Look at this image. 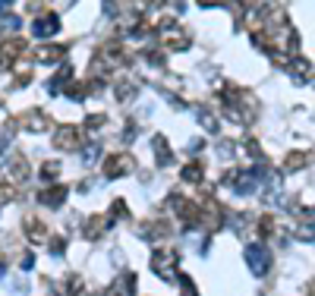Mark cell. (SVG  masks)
Here are the masks:
<instances>
[{
    "mask_svg": "<svg viewBox=\"0 0 315 296\" xmlns=\"http://www.w3.org/2000/svg\"><path fill=\"white\" fill-rule=\"evenodd\" d=\"M7 10H10V4H7V0H0V16H4Z\"/></svg>",
    "mask_w": 315,
    "mask_h": 296,
    "instance_id": "obj_31",
    "label": "cell"
},
{
    "mask_svg": "<svg viewBox=\"0 0 315 296\" xmlns=\"http://www.w3.org/2000/svg\"><path fill=\"white\" fill-rule=\"evenodd\" d=\"M19 126H26V129H32V133H44V129L51 126V120L44 114H38V111H29L26 117L19 120Z\"/></svg>",
    "mask_w": 315,
    "mask_h": 296,
    "instance_id": "obj_11",
    "label": "cell"
},
{
    "mask_svg": "<svg viewBox=\"0 0 315 296\" xmlns=\"http://www.w3.org/2000/svg\"><path fill=\"white\" fill-rule=\"evenodd\" d=\"M69 79H73V66H69V63H63L60 69H57V76L48 82V91H51V94H57V91L63 88V82H69Z\"/></svg>",
    "mask_w": 315,
    "mask_h": 296,
    "instance_id": "obj_12",
    "label": "cell"
},
{
    "mask_svg": "<svg viewBox=\"0 0 315 296\" xmlns=\"http://www.w3.org/2000/svg\"><path fill=\"white\" fill-rule=\"evenodd\" d=\"M98 126H104V114H88L85 129H98Z\"/></svg>",
    "mask_w": 315,
    "mask_h": 296,
    "instance_id": "obj_27",
    "label": "cell"
},
{
    "mask_svg": "<svg viewBox=\"0 0 315 296\" xmlns=\"http://www.w3.org/2000/svg\"><path fill=\"white\" fill-rule=\"evenodd\" d=\"M22 51H26V41L22 38H7L4 44H0V66H10Z\"/></svg>",
    "mask_w": 315,
    "mask_h": 296,
    "instance_id": "obj_7",
    "label": "cell"
},
{
    "mask_svg": "<svg viewBox=\"0 0 315 296\" xmlns=\"http://www.w3.org/2000/svg\"><path fill=\"white\" fill-rule=\"evenodd\" d=\"M32 265H35V258H32V252H26V255H22V265H19V268H22V271H29Z\"/></svg>",
    "mask_w": 315,
    "mask_h": 296,
    "instance_id": "obj_30",
    "label": "cell"
},
{
    "mask_svg": "<svg viewBox=\"0 0 315 296\" xmlns=\"http://www.w3.org/2000/svg\"><path fill=\"white\" fill-rule=\"evenodd\" d=\"M173 265H177V255H173L170 249H155L151 252V268H155L158 277H170Z\"/></svg>",
    "mask_w": 315,
    "mask_h": 296,
    "instance_id": "obj_5",
    "label": "cell"
},
{
    "mask_svg": "<svg viewBox=\"0 0 315 296\" xmlns=\"http://www.w3.org/2000/svg\"><path fill=\"white\" fill-rule=\"evenodd\" d=\"M54 145L60 148V151H76V148H82V129H79V126H57Z\"/></svg>",
    "mask_w": 315,
    "mask_h": 296,
    "instance_id": "obj_3",
    "label": "cell"
},
{
    "mask_svg": "<svg viewBox=\"0 0 315 296\" xmlns=\"http://www.w3.org/2000/svg\"><path fill=\"white\" fill-rule=\"evenodd\" d=\"M117 218H126V202L123 199H117V202L111 205V221H117Z\"/></svg>",
    "mask_w": 315,
    "mask_h": 296,
    "instance_id": "obj_24",
    "label": "cell"
},
{
    "mask_svg": "<svg viewBox=\"0 0 315 296\" xmlns=\"http://www.w3.org/2000/svg\"><path fill=\"white\" fill-rule=\"evenodd\" d=\"M63 249H66L63 240H60V236H54V240H51V252H54V255H63Z\"/></svg>",
    "mask_w": 315,
    "mask_h": 296,
    "instance_id": "obj_28",
    "label": "cell"
},
{
    "mask_svg": "<svg viewBox=\"0 0 315 296\" xmlns=\"http://www.w3.org/2000/svg\"><path fill=\"white\" fill-rule=\"evenodd\" d=\"M101 227H104L101 218H88V221H85V236H88V240H95V236L101 233Z\"/></svg>",
    "mask_w": 315,
    "mask_h": 296,
    "instance_id": "obj_23",
    "label": "cell"
},
{
    "mask_svg": "<svg viewBox=\"0 0 315 296\" xmlns=\"http://www.w3.org/2000/svg\"><path fill=\"white\" fill-rule=\"evenodd\" d=\"M26 233H29L32 243H44V233H48V230H44V224L35 218V215H29L26 218Z\"/></svg>",
    "mask_w": 315,
    "mask_h": 296,
    "instance_id": "obj_14",
    "label": "cell"
},
{
    "mask_svg": "<svg viewBox=\"0 0 315 296\" xmlns=\"http://www.w3.org/2000/svg\"><path fill=\"white\" fill-rule=\"evenodd\" d=\"M246 262L252 268V274H265L268 265H271V252H268L265 243H249L246 246Z\"/></svg>",
    "mask_w": 315,
    "mask_h": 296,
    "instance_id": "obj_2",
    "label": "cell"
},
{
    "mask_svg": "<svg viewBox=\"0 0 315 296\" xmlns=\"http://www.w3.org/2000/svg\"><path fill=\"white\" fill-rule=\"evenodd\" d=\"M60 176V164L57 161H44L41 164V180H57Z\"/></svg>",
    "mask_w": 315,
    "mask_h": 296,
    "instance_id": "obj_21",
    "label": "cell"
},
{
    "mask_svg": "<svg viewBox=\"0 0 315 296\" xmlns=\"http://www.w3.org/2000/svg\"><path fill=\"white\" fill-rule=\"evenodd\" d=\"M66 57V44H51V47H41L38 51V60L51 63V60H63Z\"/></svg>",
    "mask_w": 315,
    "mask_h": 296,
    "instance_id": "obj_15",
    "label": "cell"
},
{
    "mask_svg": "<svg viewBox=\"0 0 315 296\" xmlns=\"http://www.w3.org/2000/svg\"><path fill=\"white\" fill-rule=\"evenodd\" d=\"M271 230H274V221H271V215H265V218L259 221V233H262V236H268Z\"/></svg>",
    "mask_w": 315,
    "mask_h": 296,
    "instance_id": "obj_26",
    "label": "cell"
},
{
    "mask_svg": "<svg viewBox=\"0 0 315 296\" xmlns=\"http://www.w3.org/2000/svg\"><path fill=\"white\" fill-rule=\"evenodd\" d=\"M312 296H315V287H312Z\"/></svg>",
    "mask_w": 315,
    "mask_h": 296,
    "instance_id": "obj_32",
    "label": "cell"
},
{
    "mask_svg": "<svg viewBox=\"0 0 315 296\" xmlns=\"http://www.w3.org/2000/svg\"><path fill=\"white\" fill-rule=\"evenodd\" d=\"M202 224H208V227L224 224V208L218 205V199H205V205H202Z\"/></svg>",
    "mask_w": 315,
    "mask_h": 296,
    "instance_id": "obj_8",
    "label": "cell"
},
{
    "mask_svg": "<svg viewBox=\"0 0 315 296\" xmlns=\"http://www.w3.org/2000/svg\"><path fill=\"white\" fill-rule=\"evenodd\" d=\"M63 199H66V189L63 186H48V189H41V192H38V202L48 205V208L63 205Z\"/></svg>",
    "mask_w": 315,
    "mask_h": 296,
    "instance_id": "obj_10",
    "label": "cell"
},
{
    "mask_svg": "<svg viewBox=\"0 0 315 296\" xmlns=\"http://www.w3.org/2000/svg\"><path fill=\"white\" fill-rule=\"evenodd\" d=\"M98 158H101V145H98V142H85V145H82V161L95 164Z\"/></svg>",
    "mask_w": 315,
    "mask_h": 296,
    "instance_id": "obj_18",
    "label": "cell"
},
{
    "mask_svg": "<svg viewBox=\"0 0 315 296\" xmlns=\"http://www.w3.org/2000/svg\"><path fill=\"white\" fill-rule=\"evenodd\" d=\"M158 38L164 41V47H170V51H186V47H189V35H186L173 19H161L158 22Z\"/></svg>",
    "mask_w": 315,
    "mask_h": 296,
    "instance_id": "obj_1",
    "label": "cell"
},
{
    "mask_svg": "<svg viewBox=\"0 0 315 296\" xmlns=\"http://www.w3.org/2000/svg\"><path fill=\"white\" fill-rule=\"evenodd\" d=\"M183 183H202V176H205V170H202V164L199 161H189V164H186V167H183Z\"/></svg>",
    "mask_w": 315,
    "mask_h": 296,
    "instance_id": "obj_16",
    "label": "cell"
},
{
    "mask_svg": "<svg viewBox=\"0 0 315 296\" xmlns=\"http://www.w3.org/2000/svg\"><path fill=\"white\" fill-rule=\"evenodd\" d=\"M136 98V85L133 82H120L117 85V101H133Z\"/></svg>",
    "mask_w": 315,
    "mask_h": 296,
    "instance_id": "obj_20",
    "label": "cell"
},
{
    "mask_svg": "<svg viewBox=\"0 0 315 296\" xmlns=\"http://www.w3.org/2000/svg\"><path fill=\"white\" fill-rule=\"evenodd\" d=\"M151 148H155L158 167H170V164H173V151H170V145H167L164 136H155V139H151Z\"/></svg>",
    "mask_w": 315,
    "mask_h": 296,
    "instance_id": "obj_9",
    "label": "cell"
},
{
    "mask_svg": "<svg viewBox=\"0 0 315 296\" xmlns=\"http://www.w3.org/2000/svg\"><path fill=\"white\" fill-rule=\"evenodd\" d=\"M4 29H19V16H7L4 19Z\"/></svg>",
    "mask_w": 315,
    "mask_h": 296,
    "instance_id": "obj_29",
    "label": "cell"
},
{
    "mask_svg": "<svg viewBox=\"0 0 315 296\" xmlns=\"http://www.w3.org/2000/svg\"><path fill=\"white\" fill-rule=\"evenodd\" d=\"M195 117H199V123L208 129V133H215V129H218V120H215V117H212V111H205V108H199V111H195Z\"/></svg>",
    "mask_w": 315,
    "mask_h": 296,
    "instance_id": "obj_19",
    "label": "cell"
},
{
    "mask_svg": "<svg viewBox=\"0 0 315 296\" xmlns=\"http://www.w3.org/2000/svg\"><path fill=\"white\" fill-rule=\"evenodd\" d=\"M306 164H309V151H293V155H287L284 167H287V170H302Z\"/></svg>",
    "mask_w": 315,
    "mask_h": 296,
    "instance_id": "obj_17",
    "label": "cell"
},
{
    "mask_svg": "<svg viewBox=\"0 0 315 296\" xmlns=\"http://www.w3.org/2000/svg\"><path fill=\"white\" fill-rule=\"evenodd\" d=\"M88 94V85H79V82H73V85H66V98H73V101H82Z\"/></svg>",
    "mask_w": 315,
    "mask_h": 296,
    "instance_id": "obj_22",
    "label": "cell"
},
{
    "mask_svg": "<svg viewBox=\"0 0 315 296\" xmlns=\"http://www.w3.org/2000/svg\"><path fill=\"white\" fill-rule=\"evenodd\" d=\"M180 287H183V296H199L195 287H192V280H189V274H180Z\"/></svg>",
    "mask_w": 315,
    "mask_h": 296,
    "instance_id": "obj_25",
    "label": "cell"
},
{
    "mask_svg": "<svg viewBox=\"0 0 315 296\" xmlns=\"http://www.w3.org/2000/svg\"><path fill=\"white\" fill-rule=\"evenodd\" d=\"M126 173H133V158L130 155H111L104 161V176H108V180H117V176H126Z\"/></svg>",
    "mask_w": 315,
    "mask_h": 296,
    "instance_id": "obj_4",
    "label": "cell"
},
{
    "mask_svg": "<svg viewBox=\"0 0 315 296\" xmlns=\"http://www.w3.org/2000/svg\"><path fill=\"white\" fill-rule=\"evenodd\" d=\"M22 183V180H29V164H26V158H13V161H10V183Z\"/></svg>",
    "mask_w": 315,
    "mask_h": 296,
    "instance_id": "obj_13",
    "label": "cell"
},
{
    "mask_svg": "<svg viewBox=\"0 0 315 296\" xmlns=\"http://www.w3.org/2000/svg\"><path fill=\"white\" fill-rule=\"evenodd\" d=\"M57 32H60V19H57L54 13H48V16H41V19L32 22V35H35V38H51V35H57Z\"/></svg>",
    "mask_w": 315,
    "mask_h": 296,
    "instance_id": "obj_6",
    "label": "cell"
}]
</instances>
